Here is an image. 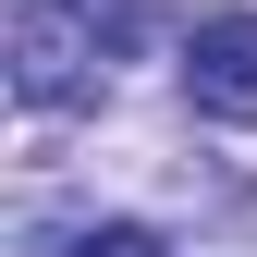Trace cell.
Masks as SVG:
<instances>
[{
	"instance_id": "1",
	"label": "cell",
	"mask_w": 257,
	"mask_h": 257,
	"mask_svg": "<svg viewBox=\"0 0 257 257\" xmlns=\"http://www.w3.org/2000/svg\"><path fill=\"white\" fill-rule=\"evenodd\" d=\"M135 49V0H25L13 13V98L74 110L110 86V61Z\"/></svg>"
},
{
	"instance_id": "3",
	"label": "cell",
	"mask_w": 257,
	"mask_h": 257,
	"mask_svg": "<svg viewBox=\"0 0 257 257\" xmlns=\"http://www.w3.org/2000/svg\"><path fill=\"white\" fill-rule=\"evenodd\" d=\"M86 257H159L147 233H86Z\"/></svg>"
},
{
	"instance_id": "2",
	"label": "cell",
	"mask_w": 257,
	"mask_h": 257,
	"mask_svg": "<svg viewBox=\"0 0 257 257\" xmlns=\"http://www.w3.org/2000/svg\"><path fill=\"white\" fill-rule=\"evenodd\" d=\"M184 98L196 122H257V13H208L184 37Z\"/></svg>"
}]
</instances>
